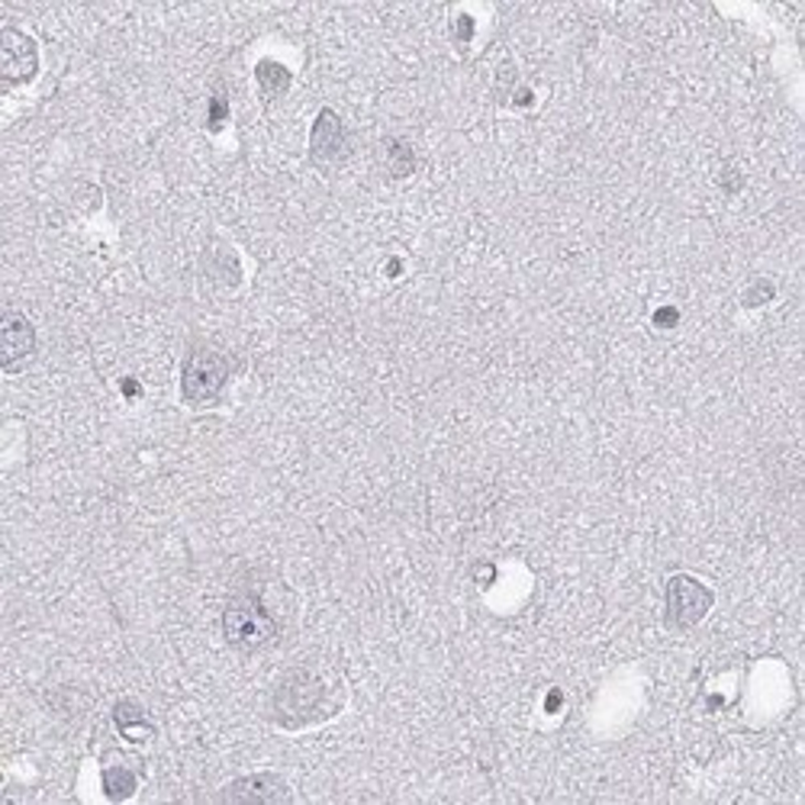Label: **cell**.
<instances>
[{
    "label": "cell",
    "instance_id": "cell-1",
    "mask_svg": "<svg viewBox=\"0 0 805 805\" xmlns=\"http://www.w3.org/2000/svg\"><path fill=\"white\" fill-rule=\"evenodd\" d=\"M271 709H275V719L283 728H303V724H313L332 716L335 702H329V689L322 684V677H316L313 670H287L281 677V684L275 686V696H271Z\"/></svg>",
    "mask_w": 805,
    "mask_h": 805
},
{
    "label": "cell",
    "instance_id": "cell-2",
    "mask_svg": "<svg viewBox=\"0 0 805 805\" xmlns=\"http://www.w3.org/2000/svg\"><path fill=\"white\" fill-rule=\"evenodd\" d=\"M223 635L239 651H261L278 638V622L258 597L242 593L223 612Z\"/></svg>",
    "mask_w": 805,
    "mask_h": 805
},
{
    "label": "cell",
    "instance_id": "cell-3",
    "mask_svg": "<svg viewBox=\"0 0 805 805\" xmlns=\"http://www.w3.org/2000/svg\"><path fill=\"white\" fill-rule=\"evenodd\" d=\"M229 380V358L216 348H194L181 371V394L194 406L219 400L223 387Z\"/></svg>",
    "mask_w": 805,
    "mask_h": 805
},
{
    "label": "cell",
    "instance_id": "cell-4",
    "mask_svg": "<svg viewBox=\"0 0 805 805\" xmlns=\"http://www.w3.org/2000/svg\"><path fill=\"white\" fill-rule=\"evenodd\" d=\"M712 609V590L689 573H677L667 583V625L693 629Z\"/></svg>",
    "mask_w": 805,
    "mask_h": 805
},
{
    "label": "cell",
    "instance_id": "cell-5",
    "mask_svg": "<svg viewBox=\"0 0 805 805\" xmlns=\"http://www.w3.org/2000/svg\"><path fill=\"white\" fill-rule=\"evenodd\" d=\"M40 68V52H36V42L30 40L26 33L7 26L3 36H0V72L7 84H26L33 80Z\"/></svg>",
    "mask_w": 805,
    "mask_h": 805
},
{
    "label": "cell",
    "instance_id": "cell-6",
    "mask_svg": "<svg viewBox=\"0 0 805 805\" xmlns=\"http://www.w3.org/2000/svg\"><path fill=\"white\" fill-rule=\"evenodd\" d=\"M310 155L316 164H339V161L348 159V129L332 110H322L313 122Z\"/></svg>",
    "mask_w": 805,
    "mask_h": 805
},
{
    "label": "cell",
    "instance_id": "cell-7",
    "mask_svg": "<svg viewBox=\"0 0 805 805\" xmlns=\"http://www.w3.org/2000/svg\"><path fill=\"white\" fill-rule=\"evenodd\" d=\"M219 799H239V803H287L290 790L281 776L275 773H255V776H242L236 783H229Z\"/></svg>",
    "mask_w": 805,
    "mask_h": 805
},
{
    "label": "cell",
    "instance_id": "cell-8",
    "mask_svg": "<svg viewBox=\"0 0 805 805\" xmlns=\"http://www.w3.org/2000/svg\"><path fill=\"white\" fill-rule=\"evenodd\" d=\"M36 352V329L33 322L20 313H7L3 316V367L17 371Z\"/></svg>",
    "mask_w": 805,
    "mask_h": 805
},
{
    "label": "cell",
    "instance_id": "cell-9",
    "mask_svg": "<svg viewBox=\"0 0 805 805\" xmlns=\"http://www.w3.org/2000/svg\"><path fill=\"white\" fill-rule=\"evenodd\" d=\"M104 793L114 799V803H122L136 793V773H129L126 766H107L104 770Z\"/></svg>",
    "mask_w": 805,
    "mask_h": 805
},
{
    "label": "cell",
    "instance_id": "cell-10",
    "mask_svg": "<svg viewBox=\"0 0 805 805\" xmlns=\"http://www.w3.org/2000/svg\"><path fill=\"white\" fill-rule=\"evenodd\" d=\"M255 75H258V84H261V90L268 97H278V94H283L290 87V72L283 65H278V62H261Z\"/></svg>",
    "mask_w": 805,
    "mask_h": 805
},
{
    "label": "cell",
    "instance_id": "cell-11",
    "mask_svg": "<svg viewBox=\"0 0 805 805\" xmlns=\"http://www.w3.org/2000/svg\"><path fill=\"white\" fill-rule=\"evenodd\" d=\"M114 719H117V728L120 731H132V728H142V731H152V724L146 719V712L132 702V699H122L120 706H117V712H114Z\"/></svg>",
    "mask_w": 805,
    "mask_h": 805
},
{
    "label": "cell",
    "instance_id": "cell-12",
    "mask_svg": "<svg viewBox=\"0 0 805 805\" xmlns=\"http://www.w3.org/2000/svg\"><path fill=\"white\" fill-rule=\"evenodd\" d=\"M390 171L397 174V178H402V174H409L412 168H416V159H412V149L402 142V139H394L390 146Z\"/></svg>",
    "mask_w": 805,
    "mask_h": 805
},
{
    "label": "cell",
    "instance_id": "cell-13",
    "mask_svg": "<svg viewBox=\"0 0 805 805\" xmlns=\"http://www.w3.org/2000/svg\"><path fill=\"white\" fill-rule=\"evenodd\" d=\"M210 110H213V114H210V122H213V126H219V120L226 117V104H223V97H216Z\"/></svg>",
    "mask_w": 805,
    "mask_h": 805
},
{
    "label": "cell",
    "instance_id": "cell-14",
    "mask_svg": "<svg viewBox=\"0 0 805 805\" xmlns=\"http://www.w3.org/2000/svg\"><path fill=\"white\" fill-rule=\"evenodd\" d=\"M657 322H661V325H667V322H677V313H674V310H661V313H657Z\"/></svg>",
    "mask_w": 805,
    "mask_h": 805
}]
</instances>
